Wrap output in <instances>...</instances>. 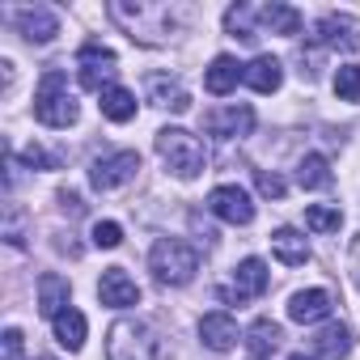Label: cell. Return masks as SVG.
<instances>
[{"mask_svg": "<svg viewBox=\"0 0 360 360\" xmlns=\"http://www.w3.org/2000/svg\"><path fill=\"white\" fill-rule=\"evenodd\" d=\"M242 77H246V64H238L233 56H217V60L208 64V72H204V89L217 94V98H225Z\"/></svg>", "mask_w": 360, "mask_h": 360, "instance_id": "cell-16", "label": "cell"}, {"mask_svg": "<svg viewBox=\"0 0 360 360\" xmlns=\"http://www.w3.org/2000/svg\"><path fill=\"white\" fill-rule=\"evenodd\" d=\"M288 360H318V356H305V352H292Z\"/></svg>", "mask_w": 360, "mask_h": 360, "instance_id": "cell-35", "label": "cell"}, {"mask_svg": "<svg viewBox=\"0 0 360 360\" xmlns=\"http://www.w3.org/2000/svg\"><path fill=\"white\" fill-rule=\"evenodd\" d=\"M148 102H153V106H165V110H174V115L191 110V94L178 85V81H169L165 72H153V77H148Z\"/></svg>", "mask_w": 360, "mask_h": 360, "instance_id": "cell-15", "label": "cell"}, {"mask_svg": "<svg viewBox=\"0 0 360 360\" xmlns=\"http://www.w3.org/2000/svg\"><path fill=\"white\" fill-rule=\"evenodd\" d=\"M56 339H60L68 352H81V347H85V314L64 309V314L56 318Z\"/></svg>", "mask_w": 360, "mask_h": 360, "instance_id": "cell-25", "label": "cell"}, {"mask_svg": "<svg viewBox=\"0 0 360 360\" xmlns=\"http://www.w3.org/2000/svg\"><path fill=\"white\" fill-rule=\"evenodd\" d=\"M22 157H26V165H34V169H56V165H60V161H56V157H47V153H43L39 144H30V148H26Z\"/></svg>", "mask_w": 360, "mask_h": 360, "instance_id": "cell-31", "label": "cell"}, {"mask_svg": "<svg viewBox=\"0 0 360 360\" xmlns=\"http://www.w3.org/2000/svg\"><path fill=\"white\" fill-rule=\"evenodd\" d=\"M208 208H212V217H221L225 225H250V221H255V204H250V195H246L242 187H217V191L208 195Z\"/></svg>", "mask_w": 360, "mask_h": 360, "instance_id": "cell-8", "label": "cell"}, {"mask_svg": "<svg viewBox=\"0 0 360 360\" xmlns=\"http://www.w3.org/2000/svg\"><path fill=\"white\" fill-rule=\"evenodd\" d=\"M77 68H81V85L102 94L115 85V51L102 47V43H85L81 56H77Z\"/></svg>", "mask_w": 360, "mask_h": 360, "instance_id": "cell-6", "label": "cell"}, {"mask_svg": "<svg viewBox=\"0 0 360 360\" xmlns=\"http://www.w3.org/2000/svg\"><path fill=\"white\" fill-rule=\"evenodd\" d=\"M5 360H22V330L18 326L5 330Z\"/></svg>", "mask_w": 360, "mask_h": 360, "instance_id": "cell-32", "label": "cell"}, {"mask_svg": "<svg viewBox=\"0 0 360 360\" xmlns=\"http://www.w3.org/2000/svg\"><path fill=\"white\" fill-rule=\"evenodd\" d=\"M280 339H284L280 322H271V318H255L250 330H246V352H250L255 360H267V356L280 347Z\"/></svg>", "mask_w": 360, "mask_h": 360, "instance_id": "cell-20", "label": "cell"}, {"mask_svg": "<svg viewBox=\"0 0 360 360\" xmlns=\"http://www.w3.org/2000/svg\"><path fill=\"white\" fill-rule=\"evenodd\" d=\"M259 22L271 34H301V13L292 5H267V9H259Z\"/></svg>", "mask_w": 360, "mask_h": 360, "instance_id": "cell-24", "label": "cell"}, {"mask_svg": "<svg viewBox=\"0 0 360 360\" xmlns=\"http://www.w3.org/2000/svg\"><path fill=\"white\" fill-rule=\"evenodd\" d=\"M34 119L47 127H72L77 123V98L68 94V77L60 68H47L34 94Z\"/></svg>", "mask_w": 360, "mask_h": 360, "instance_id": "cell-2", "label": "cell"}, {"mask_svg": "<svg viewBox=\"0 0 360 360\" xmlns=\"http://www.w3.org/2000/svg\"><path fill=\"white\" fill-rule=\"evenodd\" d=\"M204 127H208L212 136H221V140H242V136H250V127H255V110H250V106H225V110H212V115L204 119Z\"/></svg>", "mask_w": 360, "mask_h": 360, "instance_id": "cell-12", "label": "cell"}, {"mask_svg": "<svg viewBox=\"0 0 360 360\" xmlns=\"http://www.w3.org/2000/svg\"><path fill=\"white\" fill-rule=\"evenodd\" d=\"M335 94L339 102H360V64H343L335 72Z\"/></svg>", "mask_w": 360, "mask_h": 360, "instance_id": "cell-27", "label": "cell"}, {"mask_svg": "<svg viewBox=\"0 0 360 360\" xmlns=\"http://www.w3.org/2000/svg\"><path fill=\"white\" fill-rule=\"evenodd\" d=\"M305 225H309L314 233H339V229H343V212L314 204V208H305Z\"/></svg>", "mask_w": 360, "mask_h": 360, "instance_id": "cell-26", "label": "cell"}, {"mask_svg": "<svg viewBox=\"0 0 360 360\" xmlns=\"http://www.w3.org/2000/svg\"><path fill=\"white\" fill-rule=\"evenodd\" d=\"M330 309H335V297L326 288H305V292L288 297V318L301 322V326H314V322L330 318Z\"/></svg>", "mask_w": 360, "mask_h": 360, "instance_id": "cell-11", "label": "cell"}, {"mask_svg": "<svg viewBox=\"0 0 360 360\" xmlns=\"http://www.w3.org/2000/svg\"><path fill=\"white\" fill-rule=\"evenodd\" d=\"M148 267L157 276V284H191L195 271H200V250L187 246V242H178V238H161L148 255Z\"/></svg>", "mask_w": 360, "mask_h": 360, "instance_id": "cell-1", "label": "cell"}, {"mask_svg": "<svg viewBox=\"0 0 360 360\" xmlns=\"http://www.w3.org/2000/svg\"><path fill=\"white\" fill-rule=\"evenodd\" d=\"M314 43L318 47H343V51H356L360 47V34H356V22L347 13H326L314 22Z\"/></svg>", "mask_w": 360, "mask_h": 360, "instance_id": "cell-9", "label": "cell"}, {"mask_svg": "<svg viewBox=\"0 0 360 360\" xmlns=\"http://www.w3.org/2000/svg\"><path fill=\"white\" fill-rule=\"evenodd\" d=\"M352 276H356V284H360V238L352 242Z\"/></svg>", "mask_w": 360, "mask_h": 360, "instance_id": "cell-34", "label": "cell"}, {"mask_svg": "<svg viewBox=\"0 0 360 360\" xmlns=\"http://www.w3.org/2000/svg\"><path fill=\"white\" fill-rule=\"evenodd\" d=\"M102 102V115L110 119V123H127V119H136V94L131 89H123V85H110V89H102L98 94Z\"/></svg>", "mask_w": 360, "mask_h": 360, "instance_id": "cell-22", "label": "cell"}, {"mask_svg": "<svg viewBox=\"0 0 360 360\" xmlns=\"http://www.w3.org/2000/svg\"><path fill=\"white\" fill-rule=\"evenodd\" d=\"M297 183H301L305 191H322V187H330V165H326L322 153L301 157V165H297Z\"/></svg>", "mask_w": 360, "mask_h": 360, "instance_id": "cell-23", "label": "cell"}, {"mask_svg": "<svg viewBox=\"0 0 360 360\" xmlns=\"http://www.w3.org/2000/svg\"><path fill=\"white\" fill-rule=\"evenodd\" d=\"M43 360H47V356H43Z\"/></svg>", "mask_w": 360, "mask_h": 360, "instance_id": "cell-36", "label": "cell"}, {"mask_svg": "<svg viewBox=\"0 0 360 360\" xmlns=\"http://www.w3.org/2000/svg\"><path fill=\"white\" fill-rule=\"evenodd\" d=\"M200 339L212 347V352H229L233 343H238V322L229 318V314H204V322H200Z\"/></svg>", "mask_w": 360, "mask_h": 360, "instance_id": "cell-19", "label": "cell"}, {"mask_svg": "<svg viewBox=\"0 0 360 360\" xmlns=\"http://www.w3.org/2000/svg\"><path fill=\"white\" fill-rule=\"evenodd\" d=\"M13 22H18V30H22V34H26L30 43H51V39L60 34V18H56V13H51L47 5L22 9V13H18Z\"/></svg>", "mask_w": 360, "mask_h": 360, "instance_id": "cell-13", "label": "cell"}, {"mask_svg": "<svg viewBox=\"0 0 360 360\" xmlns=\"http://www.w3.org/2000/svg\"><path fill=\"white\" fill-rule=\"evenodd\" d=\"M68 292H72V288H68V280H64V276L43 271V276H39V314L56 322L64 309H72V305H68Z\"/></svg>", "mask_w": 360, "mask_h": 360, "instance_id": "cell-14", "label": "cell"}, {"mask_svg": "<svg viewBox=\"0 0 360 360\" xmlns=\"http://www.w3.org/2000/svg\"><path fill=\"white\" fill-rule=\"evenodd\" d=\"M98 301L110 305V309H127L140 301V284L123 271V267H106L102 280H98Z\"/></svg>", "mask_w": 360, "mask_h": 360, "instance_id": "cell-10", "label": "cell"}, {"mask_svg": "<svg viewBox=\"0 0 360 360\" xmlns=\"http://www.w3.org/2000/svg\"><path fill=\"white\" fill-rule=\"evenodd\" d=\"M123 242V229L115 225V221H98L94 225V246H102V250H115Z\"/></svg>", "mask_w": 360, "mask_h": 360, "instance_id": "cell-30", "label": "cell"}, {"mask_svg": "<svg viewBox=\"0 0 360 360\" xmlns=\"http://www.w3.org/2000/svg\"><path fill=\"white\" fill-rule=\"evenodd\" d=\"M60 204H64V212H72V217H81V212H85V204H81V195H77V191H68V187L60 191Z\"/></svg>", "mask_w": 360, "mask_h": 360, "instance_id": "cell-33", "label": "cell"}, {"mask_svg": "<svg viewBox=\"0 0 360 360\" xmlns=\"http://www.w3.org/2000/svg\"><path fill=\"white\" fill-rule=\"evenodd\" d=\"M136 169H140V153L123 148V153H110V157H98L94 161L89 183H94V191H119L123 183H131V178H136Z\"/></svg>", "mask_w": 360, "mask_h": 360, "instance_id": "cell-5", "label": "cell"}, {"mask_svg": "<svg viewBox=\"0 0 360 360\" xmlns=\"http://www.w3.org/2000/svg\"><path fill=\"white\" fill-rule=\"evenodd\" d=\"M250 18H255V13H250L246 5H233V9L225 13V30H229L233 39H242V43H250V39H259V34H255V26H250Z\"/></svg>", "mask_w": 360, "mask_h": 360, "instance_id": "cell-28", "label": "cell"}, {"mask_svg": "<svg viewBox=\"0 0 360 360\" xmlns=\"http://www.w3.org/2000/svg\"><path fill=\"white\" fill-rule=\"evenodd\" d=\"M255 187H259L263 200H284V178H280V174L259 169V174H255Z\"/></svg>", "mask_w": 360, "mask_h": 360, "instance_id": "cell-29", "label": "cell"}, {"mask_svg": "<svg viewBox=\"0 0 360 360\" xmlns=\"http://www.w3.org/2000/svg\"><path fill=\"white\" fill-rule=\"evenodd\" d=\"M271 255H276L284 267H305V263H309V242H305L297 229L284 225V229L271 233Z\"/></svg>", "mask_w": 360, "mask_h": 360, "instance_id": "cell-18", "label": "cell"}, {"mask_svg": "<svg viewBox=\"0 0 360 360\" xmlns=\"http://www.w3.org/2000/svg\"><path fill=\"white\" fill-rule=\"evenodd\" d=\"M255 94H276L280 85H284V68H280V60L276 56H255L250 64H246V77H242Z\"/></svg>", "mask_w": 360, "mask_h": 360, "instance_id": "cell-17", "label": "cell"}, {"mask_svg": "<svg viewBox=\"0 0 360 360\" xmlns=\"http://www.w3.org/2000/svg\"><path fill=\"white\" fill-rule=\"evenodd\" d=\"M314 347H318V356H326V360H347V356H352V330H347L343 322H330V326H322V330L314 335Z\"/></svg>", "mask_w": 360, "mask_h": 360, "instance_id": "cell-21", "label": "cell"}, {"mask_svg": "<svg viewBox=\"0 0 360 360\" xmlns=\"http://www.w3.org/2000/svg\"><path fill=\"white\" fill-rule=\"evenodd\" d=\"M267 267H263V259H242L238 267H233V284L229 288H221V301H229V305H242V301H255V297H263L267 292Z\"/></svg>", "mask_w": 360, "mask_h": 360, "instance_id": "cell-7", "label": "cell"}, {"mask_svg": "<svg viewBox=\"0 0 360 360\" xmlns=\"http://www.w3.org/2000/svg\"><path fill=\"white\" fill-rule=\"evenodd\" d=\"M106 360H161V339L144 322H115L106 335Z\"/></svg>", "mask_w": 360, "mask_h": 360, "instance_id": "cell-4", "label": "cell"}, {"mask_svg": "<svg viewBox=\"0 0 360 360\" xmlns=\"http://www.w3.org/2000/svg\"><path fill=\"white\" fill-rule=\"evenodd\" d=\"M157 153H161V161H165L178 178H195V174L204 169V161H208L200 136H191L187 127H161V131H157Z\"/></svg>", "mask_w": 360, "mask_h": 360, "instance_id": "cell-3", "label": "cell"}]
</instances>
